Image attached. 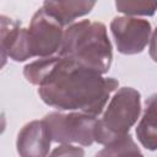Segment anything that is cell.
<instances>
[{"label":"cell","mask_w":157,"mask_h":157,"mask_svg":"<svg viewBox=\"0 0 157 157\" xmlns=\"http://www.w3.org/2000/svg\"><path fill=\"white\" fill-rule=\"evenodd\" d=\"M48 157H85V151L82 147L71 144H63L54 148Z\"/></svg>","instance_id":"cell-13"},{"label":"cell","mask_w":157,"mask_h":157,"mask_svg":"<svg viewBox=\"0 0 157 157\" xmlns=\"http://www.w3.org/2000/svg\"><path fill=\"white\" fill-rule=\"evenodd\" d=\"M115 7L119 12L126 16H152L157 10V2L151 1H115Z\"/></svg>","instance_id":"cell-12"},{"label":"cell","mask_w":157,"mask_h":157,"mask_svg":"<svg viewBox=\"0 0 157 157\" xmlns=\"http://www.w3.org/2000/svg\"><path fill=\"white\" fill-rule=\"evenodd\" d=\"M94 157H144L130 134L107 145L98 151Z\"/></svg>","instance_id":"cell-11"},{"label":"cell","mask_w":157,"mask_h":157,"mask_svg":"<svg viewBox=\"0 0 157 157\" xmlns=\"http://www.w3.org/2000/svg\"><path fill=\"white\" fill-rule=\"evenodd\" d=\"M0 49H1V66L6 64L10 58L13 61H26L33 58L28 42L27 28L21 27V23L5 15L0 16Z\"/></svg>","instance_id":"cell-7"},{"label":"cell","mask_w":157,"mask_h":157,"mask_svg":"<svg viewBox=\"0 0 157 157\" xmlns=\"http://www.w3.org/2000/svg\"><path fill=\"white\" fill-rule=\"evenodd\" d=\"M136 136L146 150H157V93L151 94L145 102L144 114L136 126Z\"/></svg>","instance_id":"cell-10"},{"label":"cell","mask_w":157,"mask_h":157,"mask_svg":"<svg viewBox=\"0 0 157 157\" xmlns=\"http://www.w3.org/2000/svg\"><path fill=\"white\" fill-rule=\"evenodd\" d=\"M64 27L49 16L42 7L33 15L28 32V42L31 53L34 56L49 58L55 53H59L63 38H64Z\"/></svg>","instance_id":"cell-5"},{"label":"cell","mask_w":157,"mask_h":157,"mask_svg":"<svg viewBox=\"0 0 157 157\" xmlns=\"http://www.w3.org/2000/svg\"><path fill=\"white\" fill-rule=\"evenodd\" d=\"M52 136L44 120H32L17 135L16 148L20 157H48Z\"/></svg>","instance_id":"cell-8"},{"label":"cell","mask_w":157,"mask_h":157,"mask_svg":"<svg viewBox=\"0 0 157 157\" xmlns=\"http://www.w3.org/2000/svg\"><path fill=\"white\" fill-rule=\"evenodd\" d=\"M26 80L38 86L40 99L58 110L102 114L109 96L119 82L114 77H103L66 56L40 58L23 67Z\"/></svg>","instance_id":"cell-1"},{"label":"cell","mask_w":157,"mask_h":157,"mask_svg":"<svg viewBox=\"0 0 157 157\" xmlns=\"http://www.w3.org/2000/svg\"><path fill=\"white\" fill-rule=\"evenodd\" d=\"M94 5V1H44L42 9L64 27L72 25L76 18L90 13Z\"/></svg>","instance_id":"cell-9"},{"label":"cell","mask_w":157,"mask_h":157,"mask_svg":"<svg viewBox=\"0 0 157 157\" xmlns=\"http://www.w3.org/2000/svg\"><path fill=\"white\" fill-rule=\"evenodd\" d=\"M151 23L147 20L119 16L110 22V32L117 49L125 55L141 53L151 37Z\"/></svg>","instance_id":"cell-6"},{"label":"cell","mask_w":157,"mask_h":157,"mask_svg":"<svg viewBox=\"0 0 157 157\" xmlns=\"http://www.w3.org/2000/svg\"><path fill=\"white\" fill-rule=\"evenodd\" d=\"M58 55L72 59L101 75L107 74L113 59L107 27L102 22L90 20L74 22L64 31Z\"/></svg>","instance_id":"cell-2"},{"label":"cell","mask_w":157,"mask_h":157,"mask_svg":"<svg viewBox=\"0 0 157 157\" xmlns=\"http://www.w3.org/2000/svg\"><path fill=\"white\" fill-rule=\"evenodd\" d=\"M151 59L157 63V28L152 32L151 38H150V49H148Z\"/></svg>","instance_id":"cell-14"},{"label":"cell","mask_w":157,"mask_h":157,"mask_svg":"<svg viewBox=\"0 0 157 157\" xmlns=\"http://www.w3.org/2000/svg\"><path fill=\"white\" fill-rule=\"evenodd\" d=\"M141 113V94L132 87H121L110 98L102 118L97 120L94 142L109 145L129 134Z\"/></svg>","instance_id":"cell-3"},{"label":"cell","mask_w":157,"mask_h":157,"mask_svg":"<svg viewBox=\"0 0 157 157\" xmlns=\"http://www.w3.org/2000/svg\"><path fill=\"white\" fill-rule=\"evenodd\" d=\"M49 129L52 140L58 144H78L91 146L94 142L97 118L82 112H52L43 119Z\"/></svg>","instance_id":"cell-4"}]
</instances>
